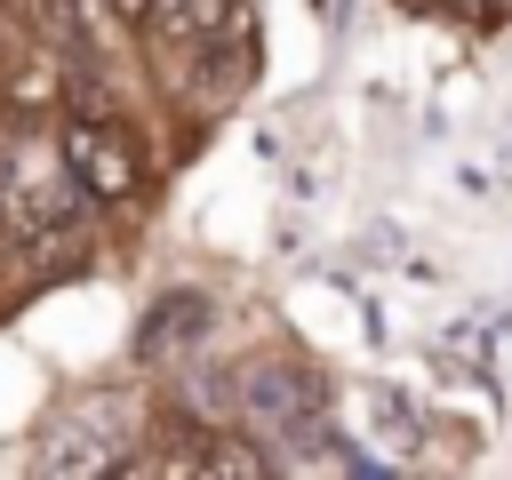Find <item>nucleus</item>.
Wrapping results in <instances>:
<instances>
[{
	"instance_id": "1",
	"label": "nucleus",
	"mask_w": 512,
	"mask_h": 480,
	"mask_svg": "<svg viewBox=\"0 0 512 480\" xmlns=\"http://www.w3.org/2000/svg\"><path fill=\"white\" fill-rule=\"evenodd\" d=\"M56 168L72 176L80 200H104V208H120V200L144 192V152L128 144V128H120L112 112H64V128H56Z\"/></svg>"
},
{
	"instance_id": "2",
	"label": "nucleus",
	"mask_w": 512,
	"mask_h": 480,
	"mask_svg": "<svg viewBox=\"0 0 512 480\" xmlns=\"http://www.w3.org/2000/svg\"><path fill=\"white\" fill-rule=\"evenodd\" d=\"M320 376L304 360H248L232 376V416L264 440H312L320 432Z\"/></svg>"
},
{
	"instance_id": "3",
	"label": "nucleus",
	"mask_w": 512,
	"mask_h": 480,
	"mask_svg": "<svg viewBox=\"0 0 512 480\" xmlns=\"http://www.w3.org/2000/svg\"><path fill=\"white\" fill-rule=\"evenodd\" d=\"M72 216H80V192H72L64 168H40V160H8V168H0V232H8V240L40 248V240H56Z\"/></svg>"
},
{
	"instance_id": "4",
	"label": "nucleus",
	"mask_w": 512,
	"mask_h": 480,
	"mask_svg": "<svg viewBox=\"0 0 512 480\" xmlns=\"http://www.w3.org/2000/svg\"><path fill=\"white\" fill-rule=\"evenodd\" d=\"M208 336V296L200 288H168V296H152V312L136 320V352L144 360H168V352H184V344H200Z\"/></svg>"
},
{
	"instance_id": "5",
	"label": "nucleus",
	"mask_w": 512,
	"mask_h": 480,
	"mask_svg": "<svg viewBox=\"0 0 512 480\" xmlns=\"http://www.w3.org/2000/svg\"><path fill=\"white\" fill-rule=\"evenodd\" d=\"M144 24H152L160 40H208V32L224 24V0H152Z\"/></svg>"
},
{
	"instance_id": "6",
	"label": "nucleus",
	"mask_w": 512,
	"mask_h": 480,
	"mask_svg": "<svg viewBox=\"0 0 512 480\" xmlns=\"http://www.w3.org/2000/svg\"><path fill=\"white\" fill-rule=\"evenodd\" d=\"M192 464H200V472H256L264 456L240 448V440H208V448H192Z\"/></svg>"
},
{
	"instance_id": "7",
	"label": "nucleus",
	"mask_w": 512,
	"mask_h": 480,
	"mask_svg": "<svg viewBox=\"0 0 512 480\" xmlns=\"http://www.w3.org/2000/svg\"><path fill=\"white\" fill-rule=\"evenodd\" d=\"M480 8H504V0H480Z\"/></svg>"
}]
</instances>
